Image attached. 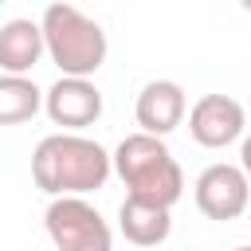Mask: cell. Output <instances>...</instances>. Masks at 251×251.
Returning <instances> with one entry per match:
<instances>
[{"mask_svg":"<svg viewBox=\"0 0 251 251\" xmlns=\"http://www.w3.org/2000/svg\"><path fill=\"white\" fill-rule=\"evenodd\" d=\"M114 173L110 153L82 133H47L31 153V180L51 200L59 196H86L102 188Z\"/></svg>","mask_w":251,"mask_h":251,"instance_id":"cell-1","label":"cell"},{"mask_svg":"<svg viewBox=\"0 0 251 251\" xmlns=\"http://www.w3.org/2000/svg\"><path fill=\"white\" fill-rule=\"evenodd\" d=\"M110 161H114V173L122 176L129 200H141V204L169 212L184 196V173L161 137H149L141 129L126 133L118 141V149L110 153Z\"/></svg>","mask_w":251,"mask_h":251,"instance_id":"cell-2","label":"cell"},{"mask_svg":"<svg viewBox=\"0 0 251 251\" xmlns=\"http://www.w3.org/2000/svg\"><path fill=\"white\" fill-rule=\"evenodd\" d=\"M43 55L59 67V78H90L106 63V31L75 4H47L39 16Z\"/></svg>","mask_w":251,"mask_h":251,"instance_id":"cell-3","label":"cell"},{"mask_svg":"<svg viewBox=\"0 0 251 251\" xmlns=\"http://www.w3.org/2000/svg\"><path fill=\"white\" fill-rule=\"evenodd\" d=\"M55 251H114V231L86 196H59L43 212Z\"/></svg>","mask_w":251,"mask_h":251,"instance_id":"cell-4","label":"cell"},{"mask_svg":"<svg viewBox=\"0 0 251 251\" xmlns=\"http://www.w3.org/2000/svg\"><path fill=\"white\" fill-rule=\"evenodd\" d=\"M192 196H196L200 216H208L216 224H227V220H239L247 212V204H251V180L243 176L239 165L216 161V165H208L196 176Z\"/></svg>","mask_w":251,"mask_h":251,"instance_id":"cell-5","label":"cell"},{"mask_svg":"<svg viewBox=\"0 0 251 251\" xmlns=\"http://www.w3.org/2000/svg\"><path fill=\"white\" fill-rule=\"evenodd\" d=\"M188 133L204 149H227L247 133V114L231 94H204L188 110Z\"/></svg>","mask_w":251,"mask_h":251,"instance_id":"cell-6","label":"cell"},{"mask_svg":"<svg viewBox=\"0 0 251 251\" xmlns=\"http://www.w3.org/2000/svg\"><path fill=\"white\" fill-rule=\"evenodd\" d=\"M43 110L63 133H78L102 118V90L90 78H59L43 90Z\"/></svg>","mask_w":251,"mask_h":251,"instance_id":"cell-7","label":"cell"},{"mask_svg":"<svg viewBox=\"0 0 251 251\" xmlns=\"http://www.w3.org/2000/svg\"><path fill=\"white\" fill-rule=\"evenodd\" d=\"M184 114H188V98H184V86L173 82V78L145 82L141 94H137V106H133V118H137L141 133L161 137V141H165V133H173L184 122Z\"/></svg>","mask_w":251,"mask_h":251,"instance_id":"cell-8","label":"cell"},{"mask_svg":"<svg viewBox=\"0 0 251 251\" xmlns=\"http://www.w3.org/2000/svg\"><path fill=\"white\" fill-rule=\"evenodd\" d=\"M43 59V31L39 20H8L0 27V75H31V67Z\"/></svg>","mask_w":251,"mask_h":251,"instance_id":"cell-9","label":"cell"},{"mask_svg":"<svg viewBox=\"0 0 251 251\" xmlns=\"http://www.w3.org/2000/svg\"><path fill=\"white\" fill-rule=\"evenodd\" d=\"M118 231L133 247H161L173 231V216L165 208H153V204H141V200L126 196L122 208H118Z\"/></svg>","mask_w":251,"mask_h":251,"instance_id":"cell-10","label":"cell"},{"mask_svg":"<svg viewBox=\"0 0 251 251\" xmlns=\"http://www.w3.org/2000/svg\"><path fill=\"white\" fill-rule=\"evenodd\" d=\"M43 110V90L27 75H0V126L31 122Z\"/></svg>","mask_w":251,"mask_h":251,"instance_id":"cell-11","label":"cell"},{"mask_svg":"<svg viewBox=\"0 0 251 251\" xmlns=\"http://www.w3.org/2000/svg\"><path fill=\"white\" fill-rule=\"evenodd\" d=\"M239 169H243V176L251 180V133L239 137Z\"/></svg>","mask_w":251,"mask_h":251,"instance_id":"cell-12","label":"cell"},{"mask_svg":"<svg viewBox=\"0 0 251 251\" xmlns=\"http://www.w3.org/2000/svg\"><path fill=\"white\" fill-rule=\"evenodd\" d=\"M235 251H251V243H243V247H235Z\"/></svg>","mask_w":251,"mask_h":251,"instance_id":"cell-13","label":"cell"}]
</instances>
